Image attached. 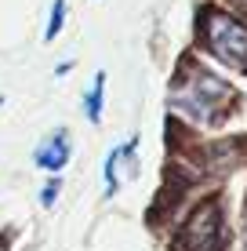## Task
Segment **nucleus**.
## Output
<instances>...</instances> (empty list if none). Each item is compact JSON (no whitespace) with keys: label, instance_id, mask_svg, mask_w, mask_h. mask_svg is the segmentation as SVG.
Wrapping results in <instances>:
<instances>
[{"label":"nucleus","instance_id":"f257e3e1","mask_svg":"<svg viewBox=\"0 0 247 251\" xmlns=\"http://www.w3.org/2000/svg\"><path fill=\"white\" fill-rule=\"evenodd\" d=\"M225 102H233L229 84L211 76L200 66H193L185 76H178L175 88H171V109L178 117L193 120V124H215V120H222Z\"/></svg>","mask_w":247,"mask_h":251},{"label":"nucleus","instance_id":"f03ea898","mask_svg":"<svg viewBox=\"0 0 247 251\" xmlns=\"http://www.w3.org/2000/svg\"><path fill=\"white\" fill-rule=\"evenodd\" d=\"M197 22H200L203 51L215 55L218 62L247 73V25H244V19L222 11V7H203Z\"/></svg>","mask_w":247,"mask_h":251},{"label":"nucleus","instance_id":"7ed1b4c3","mask_svg":"<svg viewBox=\"0 0 247 251\" xmlns=\"http://www.w3.org/2000/svg\"><path fill=\"white\" fill-rule=\"evenodd\" d=\"M222 244H225L222 207H218V201H203L185 219L182 237H178V251H222Z\"/></svg>","mask_w":247,"mask_h":251},{"label":"nucleus","instance_id":"20e7f679","mask_svg":"<svg viewBox=\"0 0 247 251\" xmlns=\"http://www.w3.org/2000/svg\"><path fill=\"white\" fill-rule=\"evenodd\" d=\"M73 157V142H69V131H51L44 142L37 146V153H33V160H37V168L40 171H51V175H58V171L69 164Z\"/></svg>","mask_w":247,"mask_h":251},{"label":"nucleus","instance_id":"39448f33","mask_svg":"<svg viewBox=\"0 0 247 251\" xmlns=\"http://www.w3.org/2000/svg\"><path fill=\"white\" fill-rule=\"evenodd\" d=\"M244 138H225V142H215V146H211V150H207V168L211 171H222V175H225V171H233L236 168V160H240L244 157Z\"/></svg>","mask_w":247,"mask_h":251},{"label":"nucleus","instance_id":"423d86ee","mask_svg":"<svg viewBox=\"0 0 247 251\" xmlns=\"http://www.w3.org/2000/svg\"><path fill=\"white\" fill-rule=\"evenodd\" d=\"M102 99H106V73H98L95 80H91L88 95H84V117H88L91 124L102 120Z\"/></svg>","mask_w":247,"mask_h":251},{"label":"nucleus","instance_id":"0eeeda50","mask_svg":"<svg viewBox=\"0 0 247 251\" xmlns=\"http://www.w3.org/2000/svg\"><path fill=\"white\" fill-rule=\"evenodd\" d=\"M62 25H66V0H55V4H51V19H47L44 40H55L58 33H62Z\"/></svg>","mask_w":247,"mask_h":251},{"label":"nucleus","instance_id":"6e6552de","mask_svg":"<svg viewBox=\"0 0 247 251\" xmlns=\"http://www.w3.org/2000/svg\"><path fill=\"white\" fill-rule=\"evenodd\" d=\"M58 186H62L58 178H51V182L44 186V193H40V204H44V207H51V204H55V197H58Z\"/></svg>","mask_w":247,"mask_h":251},{"label":"nucleus","instance_id":"1a4fd4ad","mask_svg":"<svg viewBox=\"0 0 247 251\" xmlns=\"http://www.w3.org/2000/svg\"><path fill=\"white\" fill-rule=\"evenodd\" d=\"M236 4H240V7H247V0H236Z\"/></svg>","mask_w":247,"mask_h":251},{"label":"nucleus","instance_id":"9d476101","mask_svg":"<svg viewBox=\"0 0 247 251\" xmlns=\"http://www.w3.org/2000/svg\"><path fill=\"white\" fill-rule=\"evenodd\" d=\"M0 106H4V95H0Z\"/></svg>","mask_w":247,"mask_h":251}]
</instances>
